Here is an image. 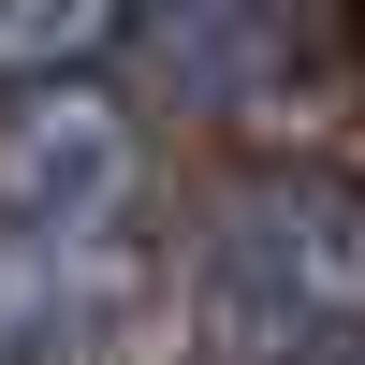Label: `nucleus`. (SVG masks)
I'll use <instances>...</instances> for the list:
<instances>
[{
  "label": "nucleus",
  "mask_w": 365,
  "mask_h": 365,
  "mask_svg": "<svg viewBox=\"0 0 365 365\" xmlns=\"http://www.w3.org/2000/svg\"><path fill=\"white\" fill-rule=\"evenodd\" d=\"M205 365H365V190L307 161H263L205 205L190 263Z\"/></svg>",
  "instance_id": "1"
},
{
  "label": "nucleus",
  "mask_w": 365,
  "mask_h": 365,
  "mask_svg": "<svg viewBox=\"0 0 365 365\" xmlns=\"http://www.w3.org/2000/svg\"><path fill=\"white\" fill-rule=\"evenodd\" d=\"M132 29V0H0V88H58Z\"/></svg>",
  "instance_id": "3"
},
{
  "label": "nucleus",
  "mask_w": 365,
  "mask_h": 365,
  "mask_svg": "<svg viewBox=\"0 0 365 365\" xmlns=\"http://www.w3.org/2000/svg\"><path fill=\"white\" fill-rule=\"evenodd\" d=\"M132 190V132H117L103 103H88L73 73L29 88L15 117H0V220H44V234H88L103 205Z\"/></svg>",
  "instance_id": "2"
}]
</instances>
